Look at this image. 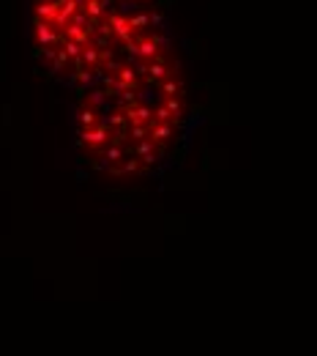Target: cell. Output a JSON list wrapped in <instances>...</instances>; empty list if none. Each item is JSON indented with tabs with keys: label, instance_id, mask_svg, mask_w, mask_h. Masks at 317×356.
Instances as JSON below:
<instances>
[{
	"label": "cell",
	"instance_id": "8992f818",
	"mask_svg": "<svg viewBox=\"0 0 317 356\" xmlns=\"http://www.w3.org/2000/svg\"><path fill=\"white\" fill-rule=\"evenodd\" d=\"M148 74H151V79H164L167 77V66L164 63H153V66L148 69Z\"/></svg>",
	"mask_w": 317,
	"mask_h": 356
},
{
	"label": "cell",
	"instance_id": "277c9868",
	"mask_svg": "<svg viewBox=\"0 0 317 356\" xmlns=\"http://www.w3.org/2000/svg\"><path fill=\"white\" fill-rule=\"evenodd\" d=\"M85 143L93 145V148H99L101 143H107V126L101 123L99 129H93V132H85Z\"/></svg>",
	"mask_w": 317,
	"mask_h": 356
},
{
	"label": "cell",
	"instance_id": "7c38bea8",
	"mask_svg": "<svg viewBox=\"0 0 317 356\" xmlns=\"http://www.w3.org/2000/svg\"><path fill=\"white\" fill-rule=\"evenodd\" d=\"M178 91V83H164V93H175Z\"/></svg>",
	"mask_w": 317,
	"mask_h": 356
},
{
	"label": "cell",
	"instance_id": "52a82bcc",
	"mask_svg": "<svg viewBox=\"0 0 317 356\" xmlns=\"http://www.w3.org/2000/svg\"><path fill=\"white\" fill-rule=\"evenodd\" d=\"M82 61H85V63H96V61H99V52H96L93 47H85V49H82Z\"/></svg>",
	"mask_w": 317,
	"mask_h": 356
},
{
	"label": "cell",
	"instance_id": "ba28073f",
	"mask_svg": "<svg viewBox=\"0 0 317 356\" xmlns=\"http://www.w3.org/2000/svg\"><path fill=\"white\" fill-rule=\"evenodd\" d=\"M169 137V126H156L153 129V140H167Z\"/></svg>",
	"mask_w": 317,
	"mask_h": 356
},
{
	"label": "cell",
	"instance_id": "4fadbf2b",
	"mask_svg": "<svg viewBox=\"0 0 317 356\" xmlns=\"http://www.w3.org/2000/svg\"><path fill=\"white\" fill-rule=\"evenodd\" d=\"M131 134H134V137H145V129L142 126H134V132H131Z\"/></svg>",
	"mask_w": 317,
	"mask_h": 356
},
{
	"label": "cell",
	"instance_id": "3957f363",
	"mask_svg": "<svg viewBox=\"0 0 317 356\" xmlns=\"http://www.w3.org/2000/svg\"><path fill=\"white\" fill-rule=\"evenodd\" d=\"M57 14H61V3H52V0H41V3L36 6V17H39V22H52L55 25Z\"/></svg>",
	"mask_w": 317,
	"mask_h": 356
},
{
	"label": "cell",
	"instance_id": "5b68a950",
	"mask_svg": "<svg viewBox=\"0 0 317 356\" xmlns=\"http://www.w3.org/2000/svg\"><path fill=\"white\" fill-rule=\"evenodd\" d=\"M139 55L142 58H156V39H142L139 41Z\"/></svg>",
	"mask_w": 317,
	"mask_h": 356
},
{
	"label": "cell",
	"instance_id": "30bf717a",
	"mask_svg": "<svg viewBox=\"0 0 317 356\" xmlns=\"http://www.w3.org/2000/svg\"><path fill=\"white\" fill-rule=\"evenodd\" d=\"M82 123H88V126H91V123H96V115H93V110H85V113H82Z\"/></svg>",
	"mask_w": 317,
	"mask_h": 356
},
{
	"label": "cell",
	"instance_id": "7a4b0ae2",
	"mask_svg": "<svg viewBox=\"0 0 317 356\" xmlns=\"http://www.w3.org/2000/svg\"><path fill=\"white\" fill-rule=\"evenodd\" d=\"M36 36H39V41L44 47H49V44H57V41L63 39V33L57 31V28L52 22H39L36 25Z\"/></svg>",
	"mask_w": 317,
	"mask_h": 356
},
{
	"label": "cell",
	"instance_id": "6da1fadb",
	"mask_svg": "<svg viewBox=\"0 0 317 356\" xmlns=\"http://www.w3.org/2000/svg\"><path fill=\"white\" fill-rule=\"evenodd\" d=\"M107 25L112 28V33L118 36V39H123V41L131 39V22L123 17V14H109V17H107Z\"/></svg>",
	"mask_w": 317,
	"mask_h": 356
},
{
	"label": "cell",
	"instance_id": "8fae6325",
	"mask_svg": "<svg viewBox=\"0 0 317 356\" xmlns=\"http://www.w3.org/2000/svg\"><path fill=\"white\" fill-rule=\"evenodd\" d=\"M167 110L178 113V110H181V101H178V99H169V101H167Z\"/></svg>",
	"mask_w": 317,
	"mask_h": 356
},
{
	"label": "cell",
	"instance_id": "9c48e42d",
	"mask_svg": "<svg viewBox=\"0 0 317 356\" xmlns=\"http://www.w3.org/2000/svg\"><path fill=\"white\" fill-rule=\"evenodd\" d=\"M129 11H137V0H123L121 3V14H129Z\"/></svg>",
	"mask_w": 317,
	"mask_h": 356
}]
</instances>
